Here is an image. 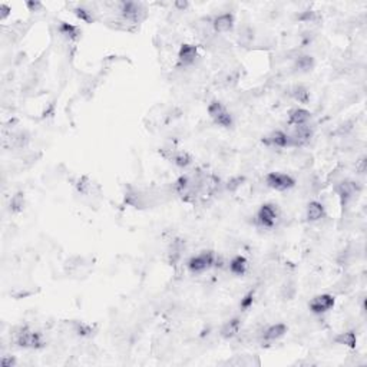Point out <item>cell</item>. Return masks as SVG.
Here are the masks:
<instances>
[{
  "label": "cell",
  "mask_w": 367,
  "mask_h": 367,
  "mask_svg": "<svg viewBox=\"0 0 367 367\" xmlns=\"http://www.w3.org/2000/svg\"><path fill=\"white\" fill-rule=\"evenodd\" d=\"M263 142L265 145H270V146H276V148H288L290 146V139H288V134H286L284 131H272L271 134L265 136L263 139Z\"/></svg>",
  "instance_id": "cell-11"
},
{
  "label": "cell",
  "mask_w": 367,
  "mask_h": 367,
  "mask_svg": "<svg viewBox=\"0 0 367 367\" xmlns=\"http://www.w3.org/2000/svg\"><path fill=\"white\" fill-rule=\"evenodd\" d=\"M235 24V17L232 13H223V15H218L212 19L211 26H212V30L216 33H228L231 32L232 27Z\"/></svg>",
  "instance_id": "cell-8"
},
{
  "label": "cell",
  "mask_w": 367,
  "mask_h": 367,
  "mask_svg": "<svg viewBox=\"0 0 367 367\" xmlns=\"http://www.w3.org/2000/svg\"><path fill=\"white\" fill-rule=\"evenodd\" d=\"M288 327L284 323H276L265 328L263 331V340L264 342H277L281 337L287 334Z\"/></svg>",
  "instance_id": "cell-12"
},
{
  "label": "cell",
  "mask_w": 367,
  "mask_h": 367,
  "mask_svg": "<svg viewBox=\"0 0 367 367\" xmlns=\"http://www.w3.org/2000/svg\"><path fill=\"white\" fill-rule=\"evenodd\" d=\"M0 12H2V15H0V19L2 20H5L6 17L9 16V12H10V8L6 6V5H0Z\"/></svg>",
  "instance_id": "cell-27"
},
{
  "label": "cell",
  "mask_w": 367,
  "mask_h": 367,
  "mask_svg": "<svg viewBox=\"0 0 367 367\" xmlns=\"http://www.w3.org/2000/svg\"><path fill=\"white\" fill-rule=\"evenodd\" d=\"M279 218V209L277 205L272 204H263L257 211V223L264 228H272Z\"/></svg>",
  "instance_id": "cell-6"
},
{
  "label": "cell",
  "mask_w": 367,
  "mask_h": 367,
  "mask_svg": "<svg viewBox=\"0 0 367 367\" xmlns=\"http://www.w3.org/2000/svg\"><path fill=\"white\" fill-rule=\"evenodd\" d=\"M312 119V113L307 109L303 108H295L293 111L290 112L288 115V124L293 125V127H304V125H309V122Z\"/></svg>",
  "instance_id": "cell-13"
},
{
  "label": "cell",
  "mask_w": 367,
  "mask_h": 367,
  "mask_svg": "<svg viewBox=\"0 0 367 367\" xmlns=\"http://www.w3.org/2000/svg\"><path fill=\"white\" fill-rule=\"evenodd\" d=\"M16 344L22 349H33V350H39L45 347V340H43V335L39 331H35L32 328L29 327H20L17 330L16 337Z\"/></svg>",
  "instance_id": "cell-1"
},
{
  "label": "cell",
  "mask_w": 367,
  "mask_h": 367,
  "mask_svg": "<svg viewBox=\"0 0 367 367\" xmlns=\"http://www.w3.org/2000/svg\"><path fill=\"white\" fill-rule=\"evenodd\" d=\"M314 57L310 55H300L295 57V62H294V68L298 71V72H310L313 71V68H314Z\"/></svg>",
  "instance_id": "cell-18"
},
{
  "label": "cell",
  "mask_w": 367,
  "mask_h": 367,
  "mask_svg": "<svg viewBox=\"0 0 367 367\" xmlns=\"http://www.w3.org/2000/svg\"><path fill=\"white\" fill-rule=\"evenodd\" d=\"M24 208V194L23 192H17L15 194L13 197H12V200H10V209L13 211V212H20V211H23Z\"/></svg>",
  "instance_id": "cell-21"
},
{
  "label": "cell",
  "mask_w": 367,
  "mask_h": 367,
  "mask_svg": "<svg viewBox=\"0 0 367 367\" xmlns=\"http://www.w3.org/2000/svg\"><path fill=\"white\" fill-rule=\"evenodd\" d=\"M120 16L131 23H138L145 17V8L142 3L135 2H125L120 5Z\"/></svg>",
  "instance_id": "cell-5"
},
{
  "label": "cell",
  "mask_w": 367,
  "mask_h": 367,
  "mask_svg": "<svg viewBox=\"0 0 367 367\" xmlns=\"http://www.w3.org/2000/svg\"><path fill=\"white\" fill-rule=\"evenodd\" d=\"M312 135L313 132L309 125H304V127H295V129L293 131V134L288 135L290 146H304V145L310 142Z\"/></svg>",
  "instance_id": "cell-9"
},
{
  "label": "cell",
  "mask_w": 367,
  "mask_h": 367,
  "mask_svg": "<svg viewBox=\"0 0 367 367\" xmlns=\"http://www.w3.org/2000/svg\"><path fill=\"white\" fill-rule=\"evenodd\" d=\"M174 6H175L176 9H179L181 12H184L185 9L190 6V3H188V2H175V3H174Z\"/></svg>",
  "instance_id": "cell-29"
},
{
  "label": "cell",
  "mask_w": 367,
  "mask_h": 367,
  "mask_svg": "<svg viewBox=\"0 0 367 367\" xmlns=\"http://www.w3.org/2000/svg\"><path fill=\"white\" fill-rule=\"evenodd\" d=\"M228 268H230V272L234 274V276H237V277L244 276V274H246L248 270L247 258L242 256H235L234 258H232L231 261H230Z\"/></svg>",
  "instance_id": "cell-16"
},
{
  "label": "cell",
  "mask_w": 367,
  "mask_h": 367,
  "mask_svg": "<svg viewBox=\"0 0 367 367\" xmlns=\"http://www.w3.org/2000/svg\"><path fill=\"white\" fill-rule=\"evenodd\" d=\"M335 304L334 295L331 294H319L313 297L309 303V309L310 312L314 314H324V313L330 312Z\"/></svg>",
  "instance_id": "cell-7"
},
{
  "label": "cell",
  "mask_w": 367,
  "mask_h": 367,
  "mask_svg": "<svg viewBox=\"0 0 367 367\" xmlns=\"http://www.w3.org/2000/svg\"><path fill=\"white\" fill-rule=\"evenodd\" d=\"M73 12H75V15L79 17L80 20H83V22H86V23H89V22H92V20H94V17H92V12H89V10H86V9L78 8V9H75Z\"/></svg>",
  "instance_id": "cell-23"
},
{
  "label": "cell",
  "mask_w": 367,
  "mask_h": 367,
  "mask_svg": "<svg viewBox=\"0 0 367 367\" xmlns=\"http://www.w3.org/2000/svg\"><path fill=\"white\" fill-rule=\"evenodd\" d=\"M197 56H198L197 46L185 43V45H182L179 48V52H178V64L181 65V66H190V65L195 62Z\"/></svg>",
  "instance_id": "cell-10"
},
{
  "label": "cell",
  "mask_w": 367,
  "mask_h": 367,
  "mask_svg": "<svg viewBox=\"0 0 367 367\" xmlns=\"http://www.w3.org/2000/svg\"><path fill=\"white\" fill-rule=\"evenodd\" d=\"M242 182V178H239V176H237V178H232L231 181H228L227 182V190L228 191H235L237 188L239 187V184Z\"/></svg>",
  "instance_id": "cell-25"
},
{
  "label": "cell",
  "mask_w": 367,
  "mask_h": 367,
  "mask_svg": "<svg viewBox=\"0 0 367 367\" xmlns=\"http://www.w3.org/2000/svg\"><path fill=\"white\" fill-rule=\"evenodd\" d=\"M209 118L214 120L216 125H220L223 128H231L234 125V118L231 112L227 109V106L221 101H212L207 108Z\"/></svg>",
  "instance_id": "cell-2"
},
{
  "label": "cell",
  "mask_w": 367,
  "mask_h": 367,
  "mask_svg": "<svg viewBox=\"0 0 367 367\" xmlns=\"http://www.w3.org/2000/svg\"><path fill=\"white\" fill-rule=\"evenodd\" d=\"M16 363V360H15V357H12V359H6V356L2 359V366L3 367H10V366H13Z\"/></svg>",
  "instance_id": "cell-28"
},
{
  "label": "cell",
  "mask_w": 367,
  "mask_h": 367,
  "mask_svg": "<svg viewBox=\"0 0 367 367\" xmlns=\"http://www.w3.org/2000/svg\"><path fill=\"white\" fill-rule=\"evenodd\" d=\"M324 216H326V208H324V205H323L321 202H319V201L309 202L307 209H305V218H307V221L316 223V221H320L321 218H324Z\"/></svg>",
  "instance_id": "cell-14"
},
{
  "label": "cell",
  "mask_w": 367,
  "mask_h": 367,
  "mask_svg": "<svg viewBox=\"0 0 367 367\" xmlns=\"http://www.w3.org/2000/svg\"><path fill=\"white\" fill-rule=\"evenodd\" d=\"M265 184L274 191H287L291 190L295 185V179L288 174H281V172H270L265 175Z\"/></svg>",
  "instance_id": "cell-4"
},
{
  "label": "cell",
  "mask_w": 367,
  "mask_h": 367,
  "mask_svg": "<svg viewBox=\"0 0 367 367\" xmlns=\"http://www.w3.org/2000/svg\"><path fill=\"white\" fill-rule=\"evenodd\" d=\"M291 95H293V98H294L295 101H298L300 104H307L309 99H310V94H309V90L304 88V86H294Z\"/></svg>",
  "instance_id": "cell-22"
},
{
  "label": "cell",
  "mask_w": 367,
  "mask_h": 367,
  "mask_svg": "<svg viewBox=\"0 0 367 367\" xmlns=\"http://www.w3.org/2000/svg\"><path fill=\"white\" fill-rule=\"evenodd\" d=\"M239 327H241V320L238 317H234L224 324L221 328V335L225 340H231L239 333Z\"/></svg>",
  "instance_id": "cell-15"
},
{
  "label": "cell",
  "mask_w": 367,
  "mask_h": 367,
  "mask_svg": "<svg viewBox=\"0 0 367 367\" xmlns=\"http://www.w3.org/2000/svg\"><path fill=\"white\" fill-rule=\"evenodd\" d=\"M59 30H60V35H64L66 39L72 40V39H76V38L79 36V29H78L76 26H72V24L69 23L60 24Z\"/></svg>",
  "instance_id": "cell-20"
},
{
  "label": "cell",
  "mask_w": 367,
  "mask_h": 367,
  "mask_svg": "<svg viewBox=\"0 0 367 367\" xmlns=\"http://www.w3.org/2000/svg\"><path fill=\"white\" fill-rule=\"evenodd\" d=\"M188 270L194 274H200L204 272L208 268H211L212 265H216V254L212 251H202L198 256L191 257L188 260Z\"/></svg>",
  "instance_id": "cell-3"
},
{
  "label": "cell",
  "mask_w": 367,
  "mask_h": 367,
  "mask_svg": "<svg viewBox=\"0 0 367 367\" xmlns=\"http://www.w3.org/2000/svg\"><path fill=\"white\" fill-rule=\"evenodd\" d=\"M254 301V293L253 291H250L248 294L244 295V298L241 300V303H239V307L242 309V310H247L251 307V304Z\"/></svg>",
  "instance_id": "cell-24"
},
{
  "label": "cell",
  "mask_w": 367,
  "mask_h": 367,
  "mask_svg": "<svg viewBox=\"0 0 367 367\" xmlns=\"http://www.w3.org/2000/svg\"><path fill=\"white\" fill-rule=\"evenodd\" d=\"M24 5H26V8L29 9V12H38L39 9L43 8L40 2H26Z\"/></svg>",
  "instance_id": "cell-26"
},
{
  "label": "cell",
  "mask_w": 367,
  "mask_h": 367,
  "mask_svg": "<svg viewBox=\"0 0 367 367\" xmlns=\"http://www.w3.org/2000/svg\"><path fill=\"white\" fill-rule=\"evenodd\" d=\"M334 342L340 346L344 347H349V349H354L356 344H357V335L356 333L350 330V331H343V333H339L334 337Z\"/></svg>",
  "instance_id": "cell-17"
},
{
  "label": "cell",
  "mask_w": 367,
  "mask_h": 367,
  "mask_svg": "<svg viewBox=\"0 0 367 367\" xmlns=\"http://www.w3.org/2000/svg\"><path fill=\"white\" fill-rule=\"evenodd\" d=\"M171 161L175 164L176 167L179 168H187L190 167L192 164V157L188 154V152L185 151H179L174 154L172 157H171Z\"/></svg>",
  "instance_id": "cell-19"
}]
</instances>
